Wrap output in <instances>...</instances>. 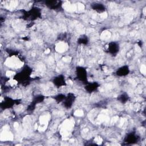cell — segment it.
<instances>
[{
  "instance_id": "cell-2",
  "label": "cell",
  "mask_w": 146,
  "mask_h": 146,
  "mask_svg": "<svg viewBox=\"0 0 146 146\" xmlns=\"http://www.w3.org/2000/svg\"><path fill=\"white\" fill-rule=\"evenodd\" d=\"M41 17V10L38 7H33L29 11H25L23 18L27 21H34Z\"/></svg>"
},
{
  "instance_id": "cell-13",
  "label": "cell",
  "mask_w": 146,
  "mask_h": 146,
  "mask_svg": "<svg viewBox=\"0 0 146 146\" xmlns=\"http://www.w3.org/2000/svg\"><path fill=\"white\" fill-rule=\"evenodd\" d=\"M129 99V97L128 95L125 92L121 94L120 95H118V96L117 97V100L121 102V103H125L128 101Z\"/></svg>"
},
{
  "instance_id": "cell-4",
  "label": "cell",
  "mask_w": 146,
  "mask_h": 146,
  "mask_svg": "<svg viewBox=\"0 0 146 146\" xmlns=\"http://www.w3.org/2000/svg\"><path fill=\"white\" fill-rule=\"evenodd\" d=\"M75 98L76 97L74 94L71 92L67 94V95H66V98L63 102V106L67 109H69L71 108L73 104L75 102Z\"/></svg>"
},
{
  "instance_id": "cell-10",
  "label": "cell",
  "mask_w": 146,
  "mask_h": 146,
  "mask_svg": "<svg viewBox=\"0 0 146 146\" xmlns=\"http://www.w3.org/2000/svg\"><path fill=\"white\" fill-rule=\"evenodd\" d=\"M129 68L128 66L124 65L119 67L116 71V74L118 76H125L129 74Z\"/></svg>"
},
{
  "instance_id": "cell-1",
  "label": "cell",
  "mask_w": 146,
  "mask_h": 146,
  "mask_svg": "<svg viewBox=\"0 0 146 146\" xmlns=\"http://www.w3.org/2000/svg\"><path fill=\"white\" fill-rule=\"evenodd\" d=\"M31 72L32 69L29 66H26L22 69V71L15 75L14 76V79L19 83H22V84L25 83L27 84V83L29 82V79L30 78Z\"/></svg>"
},
{
  "instance_id": "cell-3",
  "label": "cell",
  "mask_w": 146,
  "mask_h": 146,
  "mask_svg": "<svg viewBox=\"0 0 146 146\" xmlns=\"http://www.w3.org/2000/svg\"><path fill=\"white\" fill-rule=\"evenodd\" d=\"M76 74L78 79L83 82V83L87 84V72L86 69L82 66H78L76 68Z\"/></svg>"
},
{
  "instance_id": "cell-8",
  "label": "cell",
  "mask_w": 146,
  "mask_h": 146,
  "mask_svg": "<svg viewBox=\"0 0 146 146\" xmlns=\"http://www.w3.org/2000/svg\"><path fill=\"white\" fill-rule=\"evenodd\" d=\"M119 45L115 42H111L108 46V51L111 55H116L119 51Z\"/></svg>"
},
{
  "instance_id": "cell-9",
  "label": "cell",
  "mask_w": 146,
  "mask_h": 146,
  "mask_svg": "<svg viewBox=\"0 0 146 146\" xmlns=\"http://www.w3.org/2000/svg\"><path fill=\"white\" fill-rule=\"evenodd\" d=\"M15 103V100L13 99L6 97L4 99V100H3L1 104V107L2 109H7L12 107Z\"/></svg>"
},
{
  "instance_id": "cell-14",
  "label": "cell",
  "mask_w": 146,
  "mask_h": 146,
  "mask_svg": "<svg viewBox=\"0 0 146 146\" xmlns=\"http://www.w3.org/2000/svg\"><path fill=\"white\" fill-rule=\"evenodd\" d=\"M77 42L79 44L86 45V44H88V39L87 36L82 35V36H80L78 38V39L77 40Z\"/></svg>"
},
{
  "instance_id": "cell-6",
  "label": "cell",
  "mask_w": 146,
  "mask_h": 146,
  "mask_svg": "<svg viewBox=\"0 0 146 146\" xmlns=\"http://www.w3.org/2000/svg\"><path fill=\"white\" fill-rule=\"evenodd\" d=\"M44 3L45 5L52 10H59L62 7V2L60 1H47Z\"/></svg>"
},
{
  "instance_id": "cell-7",
  "label": "cell",
  "mask_w": 146,
  "mask_h": 146,
  "mask_svg": "<svg viewBox=\"0 0 146 146\" xmlns=\"http://www.w3.org/2000/svg\"><path fill=\"white\" fill-rule=\"evenodd\" d=\"M139 137L134 132L128 133L124 138V141L127 144H131L136 143L138 140Z\"/></svg>"
},
{
  "instance_id": "cell-16",
  "label": "cell",
  "mask_w": 146,
  "mask_h": 146,
  "mask_svg": "<svg viewBox=\"0 0 146 146\" xmlns=\"http://www.w3.org/2000/svg\"><path fill=\"white\" fill-rule=\"evenodd\" d=\"M65 98H66V95H65L62 94H59L56 95L54 97V99H55V100L56 101V103H59L63 102V100H64Z\"/></svg>"
},
{
  "instance_id": "cell-11",
  "label": "cell",
  "mask_w": 146,
  "mask_h": 146,
  "mask_svg": "<svg viewBox=\"0 0 146 146\" xmlns=\"http://www.w3.org/2000/svg\"><path fill=\"white\" fill-rule=\"evenodd\" d=\"M99 84L96 82L92 83H87L84 87L86 91L88 93H92L95 91L99 87Z\"/></svg>"
},
{
  "instance_id": "cell-5",
  "label": "cell",
  "mask_w": 146,
  "mask_h": 146,
  "mask_svg": "<svg viewBox=\"0 0 146 146\" xmlns=\"http://www.w3.org/2000/svg\"><path fill=\"white\" fill-rule=\"evenodd\" d=\"M52 83L56 87L58 88L66 86L67 84L64 76L63 75H59L55 76L52 80Z\"/></svg>"
},
{
  "instance_id": "cell-17",
  "label": "cell",
  "mask_w": 146,
  "mask_h": 146,
  "mask_svg": "<svg viewBox=\"0 0 146 146\" xmlns=\"http://www.w3.org/2000/svg\"><path fill=\"white\" fill-rule=\"evenodd\" d=\"M35 107H36V104H35L34 102H31V103L27 107V111L28 112H33L34 111Z\"/></svg>"
},
{
  "instance_id": "cell-12",
  "label": "cell",
  "mask_w": 146,
  "mask_h": 146,
  "mask_svg": "<svg viewBox=\"0 0 146 146\" xmlns=\"http://www.w3.org/2000/svg\"><path fill=\"white\" fill-rule=\"evenodd\" d=\"M91 7L92 9L98 13H102L106 11V7L104 5L100 3L94 2L91 4Z\"/></svg>"
},
{
  "instance_id": "cell-15",
  "label": "cell",
  "mask_w": 146,
  "mask_h": 146,
  "mask_svg": "<svg viewBox=\"0 0 146 146\" xmlns=\"http://www.w3.org/2000/svg\"><path fill=\"white\" fill-rule=\"evenodd\" d=\"M44 99V96L42 95H38L37 96H35L33 100V102H34L35 104H38L40 103H42V102H43Z\"/></svg>"
}]
</instances>
